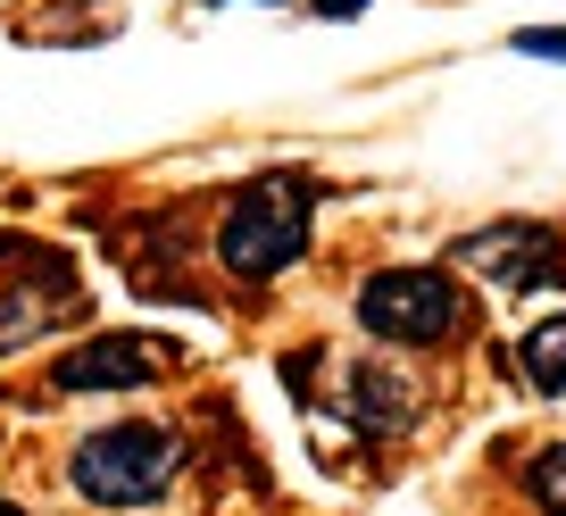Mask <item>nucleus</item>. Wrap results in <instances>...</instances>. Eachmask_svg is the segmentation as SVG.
<instances>
[{
  "instance_id": "f8f14e48",
  "label": "nucleus",
  "mask_w": 566,
  "mask_h": 516,
  "mask_svg": "<svg viewBox=\"0 0 566 516\" xmlns=\"http://www.w3.org/2000/svg\"><path fill=\"white\" fill-rule=\"evenodd\" d=\"M200 9H217V0H200Z\"/></svg>"
},
{
  "instance_id": "9d476101",
  "label": "nucleus",
  "mask_w": 566,
  "mask_h": 516,
  "mask_svg": "<svg viewBox=\"0 0 566 516\" xmlns=\"http://www.w3.org/2000/svg\"><path fill=\"white\" fill-rule=\"evenodd\" d=\"M317 18H367V0H308Z\"/></svg>"
},
{
  "instance_id": "9b49d317",
  "label": "nucleus",
  "mask_w": 566,
  "mask_h": 516,
  "mask_svg": "<svg viewBox=\"0 0 566 516\" xmlns=\"http://www.w3.org/2000/svg\"><path fill=\"white\" fill-rule=\"evenodd\" d=\"M0 516H25V508H18V499H0Z\"/></svg>"
},
{
  "instance_id": "f03ea898",
  "label": "nucleus",
  "mask_w": 566,
  "mask_h": 516,
  "mask_svg": "<svg viewBox=\"0 0 566 516\" xmlns=\"http://www.w3.org/2000/svg\"><path fill=\"white\" fill-rule=\"evenodd\" d=\"M192 466V433L167 417H108L67 450V492L84 508H159Z\"/></svg>"
},
{
  "instance_id": "6e6552de",
  "label": "nucleus",
  "mask_w": 566,
  "mask_h": 516,
  "mask_svg": "<svg viewBox=\"0 0 566 516\" xmlns=\"http://www.w3.org/2000/svg\"><path fill=\"white\" fill-rule=\"evenodd\" d=\"M525 499L542 516H566V442H542L525 459Z\"/></svg>"
},
{
  "instance_id": "20e7f679",
  "label": "nucleus",
  "mask_w": 566,
  "mask_h": 516,
  "mask_svg": "<svg viewBox=\"0 0 566 516\" xmlns=\"http://www.w3.org/2000/svg\"><path fill=\"white\" fill-rule=\"evenodd\" d=\"M450 267L500 284L509 301H525V292L566 284V233L549 217H500V225H475L450 242Z\"/></svg>"
},
{
  "instance_id": "39448f33",
  "label": "nucleus",
  "mask_w": 566,
  "mask_h": 516,
  "mask_svg": "<svg viewBox=\"0 0 566 516\" xmlns=\"http://www.w3.org/2000/svg\"><path fill=\"white\" fill-rule=\"evenodd\" d=\"M176 341L167 334H134V325H117V334H84L67 341V350L51 358V392L59 400H92V392H150L159 375H176Z\"/></svg>"
},
{
  "instance_id": "7ed1b4c3",
  "label": "nucleus",
  "mask_w": 566,
  "mask_h": 516,
  "mask_svg": "<svg viewBox=\"0 0 566 516\" xmlns=\"http://www.w3.org/2000/svg\"><path fill=\"white\" fill-rule=\"evenodd\" d=\"M350 317L384 350H459L475 334V292L459 267H375L350 292Z\"/></svg>"
},
{
  "instance_id": "1a4fd4ad",
  "label": "nucleus",
  "mask_w": 566,
  "mask_h": 516,
  "mask_svg": "<svg viewBox=\"0 0 566 516\" xmlns=\"http://www.w3.org/2000/svg\"><path fill=\"white\" fill-rule=\"evenodd\" d=\"M509 51L516 59H542V67H566V25H516Z\"/></svg>"
},
{
  "instance_id": "423d86ee",
  "label": "nucleus",
  "mask_w": 566,
  "mask_h": 516,
  "mask_svg": "<svg viewBox=\"0 0 566 516\" xmlns=\"http://www.w3.org/2000/svg\"><path fill=\"white\" fill-rule=\"evenodd\" d=\"M334 409L350 433H367V442H400L408 425H417L424 392H417V375L391 367V358H342L334 367Z\"/></svg>"
},
{
  "instance_id": "f257e3e1",
  "label": "nucleus",
  "mask_w": 566,
  "mask_h": 516,
  "mask_svg": "<svg viewBox=\"0 0 566 516\" xmlns=\"http://www.w3.org/2000/svg\"><path fill=\"white\" fill-rule=\"evenodd\" d=\"M317 209H325V176L308 167H266L250 176L242 192L226 200L209 233V259L233 275V284H275L308 259V233H317Z\"/></svg>"
},
{
  "instance_id": "0eeeda50",
  "label": "nucleus",
  "mask_w": 566,
  "mask_h": 516,
  "mask_svg": "<svg viewBox=\"0 0 566 516\" xmlns=\"http://www.w3.org/2000/svg\"><path fill=\"white\" fill-rule=\"evenodd\" d=\"M516 367H525V392H566V308L516 341Z\"/></svg>"
}]
</instances>
